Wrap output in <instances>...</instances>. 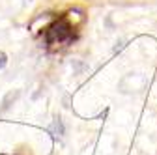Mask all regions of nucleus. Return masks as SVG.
<instances>
[{"instance_id":"obj_1","label":"nucleus","mask_w":157,"mask_h":155,"mask_svg":"<svg viewBox=\"0 0 157 155\" xmlns=\"http://www.w3.org/2000/svg\"><path fill=\"white\" fill-rule=\"evenodd\" d=\"M73 36V28L69 25V21L66 17L58 19V21H54L51 26H47L45 30V40L49 45H54V43H64L67 40H71Z\"/></svg>"},{"instance_id":"obj_2","label":"nucleus","mask_w":157,"mask_h":155,"mask_svg":"<svg viewBox=\"0 0 157 155\" xmlns=\"http://www.w3.org/2000/svg\"><path fill=\"white\" fill-rule=\"evenodd\" d=\"M19 95H21V92H19V90H11V92H8V93L4 95V99H2V107H0V112H6V110L17 101Z\"/></svg>"},{"instance_id":"obj_3","label":"nucleus","mask_w":157,"mask_h":155,"mask_svg":"<svg viewBox=\"0 0 157 155\" xmlns=\"http://www.w3.org/2000/svg\"><path fill=\"white\" fill-rule=\"evenodd\" d=\"M52 133L54 134H58V137H64V133H66V129H64V123H62V118L60 116H56L54 118V122H52Z\"/></svg>"},{"instance_id":"obj_4","label":"nucleus","mask_w":157,"mask_h":155,"mask_svg":"<svg viewBox=\"0 0 157 155\" xmlns=\"http://www.w3.org/2000/svg\"><path fill=\"white\" fill-rule=\"evenodd\" d=\"M8 66V54L4 51H0V69H4Z\"/></svg>"}]
</instances>
